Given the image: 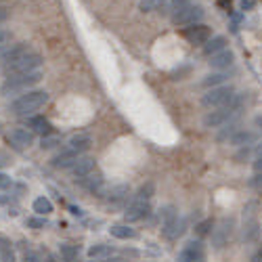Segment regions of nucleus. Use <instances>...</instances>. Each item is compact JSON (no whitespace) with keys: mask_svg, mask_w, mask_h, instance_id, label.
Masks as SVG:
<instances>
[{"mask_svg":"<svg viewBox=\"0 0 262 262\" xmlns=\"http://www.w3.org/2000/svg\"><path fill=\"white\" fill-rule=\"evenodd\" d=\"M46 101H48L46 90H28L25 94H21L19 99H15L11 103L8 111L15 113V116H30V113L38 111L42 105H46Z\"/></svg>","mask_w":262,"mask_h":262,"instance_id":"obj_1","label":"nucleus"},{"mask_svg":"<svg viewBox=\"0 0 262 262\" xmlns=\"http://www.w3.org/2000/svg\"><path fill=\"white\" fill-rule=\"evenodd\" d=\"M42 80V72H30V74H17V76H8L4 84L0 86V92L2 97H11V94H17L21 90H28L32 86H36Z\"/></svg>","mask_w":262,"mask_h":262,"instance_id":"obj_2","label":"nucleus"},{"mask_svg":"<svg viewBox=\"0 0 262 262\" xmlns=\"http://www.w3.org/2000/svg\"><path fill=\"white\" fill-rule=\"evenodd\" d=\"M243 103V97H235V101L231 105H224V107H218V109H212L208 111L204 116V126L206 128H218V126H224L239 113V107Z\"/></svg>","mask_w":262,"mask_h":262,"instance_id":"obj_3","label":"nucleus"},{"mask_svg":"<svg viewBox=\"0 0 262 262\" xmlns=\"http://www.w3.org/2000/svg\"><path fill=\"white\" fill-rule=\"evenodd\" d=\"M235 88L233 86H216V88H210L204 97H202V105L208 109H218V107H224V105H231L235 101Z\"/></svg>","mask_w":262,"mask_h":262,"instance_id":"obj_4","label":"nucleus"},{"mask_svg":"<svg viewBox=\"0 0 262 262\" xmlns=\"http://www.w3.org/2000/svg\"><path fill=\"white\" fill-rule=\"evenodd\" d=\"M182 231H185V220L178 218L176 210H174L172 206H166L162 210V233H164V237L176 239L182 235Z\"/></svg>","mask_w":262,"mask_h":262,"instance_id":"obj_5","label":"nucleus"},{"mask_svg":"<svg viewBox=\"0 0 262 262\" xmlns=\"http://www.w3.org/2000/svg\"><path fill=\"white\" fill-rule=\"evenodd\" d=\"M42 65V57L38 55V52H28V55L19 57L17 61H13V63L4 65V74L6 76H17V74H30V72H38Z\"/></svg>","mask_w":262,"mask_h":262,"instance_id":"obj_6","label":"nucleus"},{"mask_svg":"<svg viewBox=\"0 0 262 262\" xmlns=\"http://www.w3.org/2000/svg\"><path fill=\"white\" fill-rule=\"evenodd\" d=\"M204 17V8L199 4H189L185 8H180V11L172 13V23L174 25H195L202 21Z\"/></svg>","mask_w":262,"mask_h":262,"instance_id":"obj_7","label":"nucleus"},{"mask_svg":"<svg viewBox=\"0 0 262 262\" xmlns=\"http://www.w3.org/2000/svg\"><path fill=\"white\" fill-rule=\"evenodd\" d=\"M176 262H206V252L202 241H189L185 248L178 252V258Z\"/></svg>","mask_w":262,"mask_h":262,"instance_id":"obj_8","label":"nucleus"},{"mask_svg":"<svg viewBox=\"0 0 262 262\" xmlns=\"http://www.w3.org/2000/svg\"><path fill=\"white\" fill-rule=\"evenodd\" d=\"M6 141L11 143V147L15 149H28V147L34 145V132L25 128H13L11 132H6Z\"/></svg>","mask_w":262,"mask_h":262,"instance_id":"obj_9","label":"nucleus"},{"mask_svg":"<svg viewBox=\"0 0 262 262\" xmlns=\"http://www.w3.org/2000/svg\"><path fill=\"white\" fill-rule=\"evenodd\" d=\"M182 36H185L191 44H206V42L212 38V30L204 23H195V25H191V28H187L185 32H182Z\"/></svg>","mask_w":262,"mask_h":262,"instance_id":"obj_10","label":"nucleus"},{"mask_svg":"<svg viewBox=\"0 0 262 262\" xmlns=\"http://www.w3.org/2000/svg\"><path fill=\"white\" fill-rule=\"evenodd\" d=\"M231 231H233V220L231 218H222L220 222H218L216 229H212V243H214V248H224L226 246V241H229L231 237Z\"/></svg>","mask_w":262,"mask_h":262,"instance_id":"obj_11","label":"nucleus"},{"mask_svg":"<svg viewBox=\"0 0 262 262\" xmlns=\"http://www.w3.org/2000/svg\"><path fill=\"white\" fill-rule=\"evenodd\" d=\"M151 212V206L149 202H141V199H132L128 204L126 212H124V218L126 222H136V220H143V218Z\"/></svg>","mask_w":262,"mask_h":262,"instance_id":"obj_12","label":"nucleus"},{"mask_svg":"<svg viewBox=\"0 0 262 262\" xmlns=\"http://www.w3.org/2000/svg\"><path fill=\"white\" fill-rule=\"evenodd\" d=\"M28 52H30V44H28V42H17V44L6 46L2 52H0V63H2V67H4L8 63H13V61H17L19 57L28 55Z\"/></svg>","mask_w":262,"mask_h":262,"instance_id":"obj_13","label":"nucleus"},{"mask_svg":"<svg viewBox=\"0 0 262 262\" xmlns=\"http://www.w3.org/2000/svg\"><path fill=\"white\" fill-rule=\"evenodd\" d=\"M92 147V136L90 134H86V132H80V134H74L72 138L67 141V149H72L74 153L78 155H82L86 153Z\"/></svg>","mask_w":262,"mask_h":262,"instance_id":"obj_14","label":"nucleus"},{"mask_svg":"<svg viewBox=\"0 0 262 262\" xmlns=\"http://www.w3.org/2000/svg\"><path fill=\"white\" fill-rule=\"evenodd\" d=\"M233 61H235V52L231 48H224L220 52H216L214 57H210L208 63L212 69H226V67L233 65Z\"/></svg>","mask_w":262,"mask_h":262,"instance_id":"obj_15","label":"nucleus"},{"mask_svg":"<svg viewBox=\"0 0 262 262\" xmlns=\"http://www.w3.org/2000/svg\"><path fill=\"white\" fill-rule=\"evenodd\" d=\"M78 153H74L72 149H63L61 153H57L55 157L50 160V164H52V168H61V170H65V168H72V166L78 162Z\"/></svg>","mask_w":262,"mask_h":262,"instance_id":"obj_16","label":"nucleus"},{"mask_svg":"<svg viewBox=\"0 0 262 262\" xmlns=\"http://www.w3.org/2000/svg\"><path fill=\"white\" fill-rule=\"evenodd\" d=\"M69 170H72V174H74V176L76 178H84V176H88V174H92V170H94V160H92V157H78V162L72 166V168H69Z\"/></svg>","mask_w":262,"mask_h":262,"instance_id":"obj_17","label":"nucleus"},{"mask_svg":"<svg viewBox=\"0 0 262 262\" xmlns=\"http://www.w3.org/2000/svg\"><path fill=\"white\" fill-rule=\"evenodd\" d=\"M28 128L32 130V132H36V134H42V136H48L52 132V126H50V122L44 118V116H34L28 120Z\"/></svg>","mask_w":262,"mask_h":262,"instance_id":"obj_18","label":"nucleus"},{"mask_svg":"<svg viewBox=\"0 0 262 262\" xmlns=\"http://www.w3.org/2000/svg\"><path fill=\"white\" fill-rule=\"evenodd\" d=\"M243 241H256L260 235V224L254 216H246L243 214Z\"/></svg>","mask_w":262,"mask_h":262,"instance_id":"obj_19","label":"nucleus"},{"mask_svg":"<svg viewBox=\"0 0 262 262\" xmlns=\"http://www.w3.org/2000/svg\"><path fill=\"white\" fill-rule=\"evenodd\" d=\"M126 197H128V185H116V187H111V189L107 191V193L103 195L105 202L111 204V206L122 204Z\"/></svg>","mask_w":262,"mask_h":262,"instance_id":"obj_20","label":"nucleus"},{"mask_svg":"<svg viewBox=\"0 0 262 262\" xmlns=\"http://www.w3.org/2000/svg\"><path fill=\"white\" fill-rule=\"evenodd\" d=\"M224 48H226V38L224 36H214L204 44V55L210 59V57H214L216 52H220Z\"/></svg>","mask_w":262,"mask_h":262,"instance_id":"obj_21","label":"nucleus"},{"mask_svg":"<svg viewBox=\"0 0 262 262\" xmlns=\"http://www.w3.org/2000/svg\"><path fill=\"white\" fill-rule=\"evenodd\" d=\"M229 141L235 147H248V145H252L256 141V132H252V130H237Z\"/></svg>","mask_w":262,"mask_h":262,"instance_id":"obj_22","label":"nucleus"},{"mask_svg":"<svg viewBox=\"0 0 262 262\" xmlns=\"http://www.w3.org/2000/svg\"><path fill=\"white\" fill-rule=\"evenodd\" d=\"M80 185L86 191H90V193H97V191L103 187V176L101 174H88V176L80 178Z\"/></svg>","mask_w":262,"mask_h":262,"instance_id":"obj_23","label":"nucleus"},{"mask_svg":"<svg viewBox=\"0 0 262 262\" xmlns=\"http://www.w3.org/2000/svg\"><path fill=\"white\" fill-rule=\"evenodd\" d=\"M109 233L116 239H134L136 237V231L132 229V226H128V224H116V226H111Z\"/></svg>","mask_w":262,"mask_h":262,"instance_id":"obj_24","label":"nucleus"},{"mask_svg":"<svg viewBox=\"0 0 262 262\" xmlns=\"http://www.w3.org/2000/svg\"><path fill=\"white\" fill-rule=\"evenodd\" d=\"M226 78H229V76L222 74V72L210 74V76H206L204 80H202V86H204V88H216V86H224Z\"/></svg>","mask_w":262,"mask_h":262,"instance_id":"obj_25","label":"nucleus"},{"mask_svg":"<svg viewBox=\"0 0 262 262\" xmlns=\"http://www.w3.org/2000/svg\"><path fill=\"white\" fill-rule=\"evenodd\" d=\"M59 254H61V258H63L65 262H74L78 258V254H80V248L74 246V243H61V246H59Z\"/></svg>","mask_w":262,"mask_h":262,"instance_id":"obj_26","label":"nucleus"},{"mask_svg":"<svg viewBox=\"0 0 262 262\" xmlns=\"http://www.w3.org/2000/svg\"><path fill=\"white\" fill-rule=\"evenodd\" d=\"M113 254V248L111 246H105V243H99V246H92L88 248V258H109Z\"/></svg>","mask_w":262,"mask_h":262,"instance_id":"obj_27","label":"nucleus"},{"mask_svg":"<svg viewBox=\"0 0 262 262\" xmlns=\"http://www.w3.org/2000/svg\"><path fill=\"white\" fill-rule=\"evenodd\" d=\"M34 212L40 214V216H46L52 212V204H50V199L48 197H38V199H34Z\"/></svg>","mask_w":262,"mask_h":262,"instance_id":"obj_28","label":"nucleus"},{"mask_svg":"<svg viewBox=\"0 0 262 262\" xmlns=\"http://www.w3.org/2000/svg\"><path fill=\"white\" fill-rule=\"evenodd\" d=\"M153 195H155V185L149 180V182H145V185L138 187L134 199H141V202H149V199H151Z\"/></svg>","mask_w":262,"mask_h":262,"instance_id":"obj_29","label":"nucleus"},{"mask_svg":"<svg viewBox=\"0 0 262 262\" xmlns=\"http://www.w3.org/2000/svg\"><path fill=\"white\" fill-rule=\"evenodd\" d=\"M166 0H141L138 2V11L141 13H151V11H157L160 6H164Z\"/></svg>","mask_w":262,"mask_h":262,"instance_id":"obj_30","label":"nucleus"},{"mask_svg":"<svg viewBox=\"0 0 262 262\" xmlns=\"http://www.w3.org/2000/svg\"><path fill=\"white\" fill-rule=\"evenodd\" d=\"M57 145H61V136H57V134L42 136V141H40V147H42V149H55Z\"/></svg>","mask_w":262,"mask_h":262,"instance_id":"obj_31","label":"nucleus"},{"mask_svg":"<svg viewBox=\"0 0 262 262\" xmlns=\"http://www.w3.org/2000/svg\"><path fill=\"white\" fill-rule=\"evenodd\" d=\"M212 229H214V224H212V220H204V222H199L197 226H195V233L199 235V237H204V235H212Z\"/></svg>","mask_w":262,"mask_h":262,"instance_id":"obj_32","label":"nucleus"},{"mask_svg":"<svg viewBox=\"0 0 262 262\" xmlns=\"http://www.w3.org/2000/svg\"><path fill=\"white\" fill-rule=\"evenodd\" d=\"M48 222H46V218L44 216H32V218H28V226L30 229H44Z\"/></svg>","mask_w":262,"mask_h":262,"instance_id":"obj_33","label":"nucleus"},{"mask_svg":"<svg viewBox=\"0 0 262 262\" xmlns=\"http://www.w3.org/2000/svg\"><path fill=\"white\" fill-rule=\"evenodd\" d=\"M11 40H13V34L8 30H0V52H2L6 46H11Z\"/></svg>","mask_w":262,"mask_h":262,"instance_id":"obj_34","label":"nucleus"},{"mask_svg":"<svg viewBox=\"0 0 262 262\" xmlns=\"http://www.w3.org/2000/svg\"><path fill=\"white\" fill-rule=\"evenodd\" d=\"M23 262H42V260H40V256L36 254V252H32V250L28 248V250L23 252Z\"/></svg>","mask_w":262,"mask_h":262,"instance_id":"obj_35","label":"nucleus"},{"mask_svg":"<svg viewBox=\"0 0 262 262\" xmlns=\"http://www.w3.org/2000/svg\"><path fill=\"white\" fill-rule=\"evenodd\" d=\"M185 6H189V0H170V8L174 13L180 11V8H185Z\"/></svg>","mask_w":262,"mask_h":262,"instance_id":"obj_36","label":"nucleus"},{"mask_svg":"<svg viewBox=\"0 0 262 262\" xmlns=\"http://www.w3.org/2000/svg\"><path fill=\"white\" fill-rule=\"evenodd\" d=\"M250 187H254V189H262V172H256L254 176L250 178Z\"/></svg>","mask_w":262,"mask_h":262,"instance_id":"obj_37","label":"nucleus"},{"mask_svg":"<svg viewBox=\"0 0 262 262\" xmlns=\"http://www.w3.org/2000/svg\"><path fill=\"white\" fill-rule=\"evenodd\" d=\"M11 185H13L11 176H8V174H4V172H0V189H8Z\"/></svg>","mask_w":262,"mask_h":262,"instance_id":"obj_38","label":"nucleus"},{"mask_svg":"<svg viewBox=\"0 0 262 262\" xmlns=\"http://www.w3.org/2000/svg\"><path fill=\"white\" fill-rule=\"evenodd\" d=\"M254 170H256V172H262V157H256V162H254Z\"/></svg>","mask_w":262,"mask_h":262,"instance_id":"obj_39","label":"nucleus"},{"mask_svg":"<svg viewBox=\"0 0 262 262\" xmlns=\"http://www.w3.org/2000/svg\"><path fill=\"white\" fill-rule=\"evenodd\" d=\"M69 212H72L74 216H82V210H80V208H76V206H69Z\"/></svg>","mask_w":262,"mask_h":262,"instance_id":"obj_40","label":"nucleus"},{"mask_svg":"<svg viewBox=\"0 0 262 262\" xmlns=\"http://www.w3.org/2000/svg\"><path fill=\"white\" fill-rule=\"evenodd\" d=\"M42 262H57V256L55 254H46L44 258H42Z\"/></svg>","mask_w":262,"mask_h":262,"instance_id":"obj_41","label":"nucleus"},{"mask_svg":"<svg viewBox=\"0 0 262 262\" xmlns=\"http://www.w3.org/2000/svg\"><path fill=\"white\" fill-rule=\"evenodd\" d=\"M252 6H254V2H252V0H243V2H241L243 11H246V8H252Z\"/></svg>","mask_w":262,"mask_h":262,"instance_id":"obj_42","label":"nucleus"},{"mask_svg":"<svg viewBox=\"0 0 262 262\" xmlns=\"http://www.w3.org/2000/svg\"><path fill=\"white\" fill-rule=\"evenodd\" d=\"M6 17H8V13H6V8H2V6H0V23H2V21L6 19Z\"/></svg>","mask_w":262,"mask_h":262,"instance_id":"obj_43","label":"nucleus"},{"mask_svg":"<svg viewBox=\"0 0 262 262\" xmlns=\"http://www.w3.org/2000/svg\"><path fill=\"white\" fill-rule=\"evenodd\" d=\"M252 262H262V250L258 252V254H256L254 258H252Z\"/></svg>","mask_w":262,"mask_h":262,"instance_id":"obj_44","label":"nucleus"},{"mask_svg":"<svg viewBox=\"0 0 262 262\" xmlns=\"http://www.w3.org/2000/svg\"><path fill=\"white\" fill-rule=\"evenodd\" d=\"M254 122H256V126H258V128H262V113H260V116H256Z\"/></svg>","mask_w":262,"mask_h":262,"instance_id":"obj_45","label":"nucleus"},{"mask_svg":"<svg viewBox=\"0 0 262 262\" xmlns=\"http://www.w3.org/2000/svg\"><path fill=\"white\" fill-rule=\"evenodd\" d=\"M256 157H262V143L256 147Z\"/></svg>","mask_w":262,"mask_h":262,"instance_id":"obj_46","label":"nucleus"},{"mask_svg":"<svg viewBox=\"0 0 262 262\" xmlns=\"http://www.w3.org/2000/svg\"><path fill=\"white\" fill-rule=\"evenodd\" d=\"M218 4H222V6H229V4H231V0H218Z\"/></svg>","mask_w":262,"mask_h":262,"instance_id":"obj_47","label":"nucleus"},{"mask_svg":"<svg viewBox=\"0 0 262 262\" xmlns=\"http://www.w3.org/2000/svg\"><path fill=\"white\" fill-rule=\"evenodd\" d=\"M0 262H2V260H0Z\"/></svg>","mask_w":262,"mask_h":262,"instance_id":"obj_48","label":"nucleus"}]
</instances>
